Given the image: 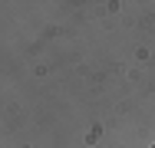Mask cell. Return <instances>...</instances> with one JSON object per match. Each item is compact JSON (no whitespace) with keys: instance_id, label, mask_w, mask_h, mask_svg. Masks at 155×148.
Instances as JSON below:
<instances>
[]
</instances>
